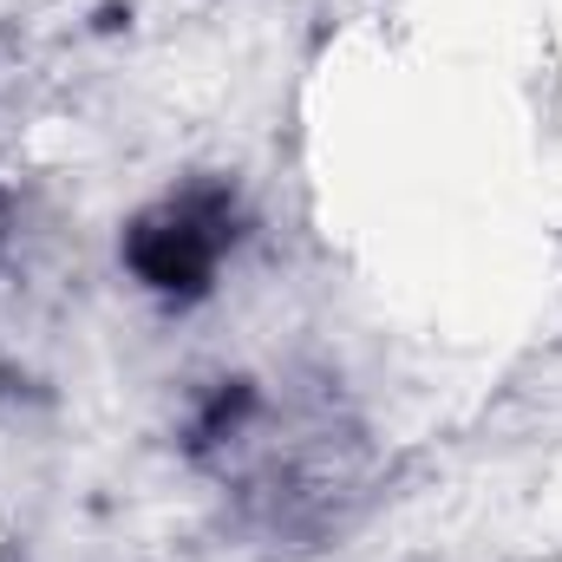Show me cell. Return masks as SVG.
I'll list each match as a JSON object with an SVG mask.
<instances>
[{"mask_svg":"<svg viewBox=\"0 0 562 562\" xmlns=\"http://www.w3.org/2000/svg\"><path fill=\"white\" fill-rule=\"evenodd\" d=\"M223 249H229V203L210 196V190L150 210L138 229H132V243H125L138 281L157 288V294H196L203 281L216 276V256Z\"/></svg>","mask_w":562,"mask_h":562,"instance_id":"cell-1","label":"cell"}]
</instances>
